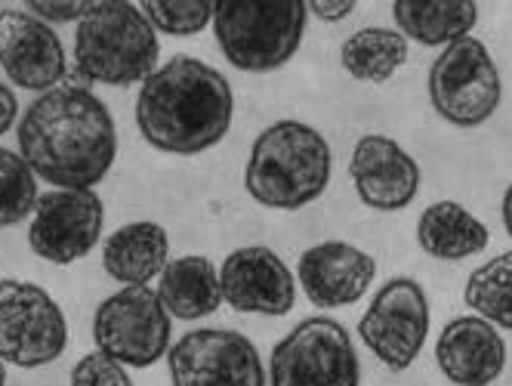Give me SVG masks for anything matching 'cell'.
Segmentation results:
<instances>
[{
	"mask_svg": "<svg viewBox=\"0 0 512 386\" xmlns=\"http://www.w3.org/2000/svg\"><path fill=\"white\" fill-rule=\"evenodd\" d=\"M297 275L312 306L340 309L368 294L377 263L349 241H321L300 257Z\"/></svg>",
	"mask_w": 512,
	"mask_h": 386,
	"instance_id": "2e32d148",
	"label": "cell"
},
{
	"mask_svg": "<svg viewBox=\"0 0 512 386\" xmlns=\"http://www.w3.org/2000/svg\"><path fill=\"white\" fill-rule=\"evenodd\" d=\"M0 68L16 87L50 93L68 75V59L47 22L22 10H0Z\"/></svg>",
	"mask_w": 512,
	"mask_h": 386,
	"instance_id": "5bb4252c",
	"label": "cell"
},
{
	"mask_svg": "<svg viewBox=\"0 0 512 386\" xmlns=\"http://www.w3.org/2000/svg\"><path fill=\"white\" fill-rule=\"evenodd\" d=\"M417 241L432 260H466L488 248V226L472 217L469 210L457 201H435L429 204L420 223Z\"/></svg>",
	"mask_w": 512,
	"mask_h": 386,
	"instance_id": "ffe728a7",
	"label": "cell"
},
{
	"mask_svg": "<svg viewBox=\"0 0 512 386\" xmlns=\"http://www.w3.org/2000/svg\"><path fill=\"white\" fill-rule=\"evenodd\" d=\"M170 312L152 288H121L93 315L99 353L124 368H152L170 353Z\"/></svg>",
	"mask_w": 512,
	"mask_h": 386,
	"instance_id": "ba28073f",
	"label": "cell"
},
{
	"mask_svg": "<svg viewBox=\"0 0 512 386\" xmlns=\"http://www.w3.org/2000/svg\"><path fill=\"white\" fill-rule=\"evenodd\" d=\"M102 220V198L93 189H50L34 207L28 244L41 260L68 266L96 248Z\"/></svg>",
	"mask_w": 512,
	"mask_h": 386,
	"instance_id": "7c38bea8",
	"label": "cell"
},
{
	"mask_svg": "<svg viewBox=\"0 0 512 386\" xmlns=\"http://www.w3.org/2000/svg\"><path fill=\"white\" fill-rule=\"evenodd\" d=\"M349 173L358 198L374 210H383V214L405 210L420 192L417 161L395 139L380 133H368L358 139Z\"/></svg>",
	"mask_w": 512,
	"mask_h": 386,
	"instance_id": "9a60e30c",
	"label": "cell"
},
{
	"mask_svg": "<svg viewBox=\"0 0 512 386\" xmlns=\"http://www.w3.org/2000/svg\"><path fill=\"white\" fill-rule=\"evenodd\" d=\"M355 10V0H309V13H315L321 22H340Z\"/></svg>",
	"mask_w": 512,
	"mask_h": 386,
	"instance_id": "83f0119b",
	"label": "cell"
},
{
	"mask_svg": "<svg viewBox=\"0 0 512 386\" xmlns=\"http://www.w3.org/2000/svg\"><path fill=\"white\" fill-rule=\"evenodd\" d=\"M235 115L229 81L213 65L173 56L142 81L136 127L142 139L167 155H201L226 139Z\"/></svg>",
	"mask_w": 512,
	"mask_h": 386,
	"instance_id": "7a4b0ae2",
	"label": "cell"
},
{
	"mask_svg": "<svg viewBox=\"0 0 512 386\" xmlns=\"http://www.w3.org/2000/svg\"><path fill=\"white\" fill-rule=\"evenodd\" d=\"M16 118H19V99L7 84H0V136L10 133Z\"/></svg>",
	"mask_w": 512,
	"mask_h": 386,
	"instance_id": "f1b7e54d",
	"label": "cell"
},
{
	"mask_svg": "<svg viewBox=\"0 0 512 386\" xmlns=\"http://www.w3.org/2000/svg\"><path fill=\"white\" fill-rule=\"evenodd\" d=\"M155 31L173 38H192L213 22L216 0H145L139 4Z\"/></svg>",
	"mask_w": 512,
	"mask_h": 386,
	"instance_id": "d4e9b609",
	"label": "cell"
},
{
	"mask_svg": "<svg viewBox=\"0 0 512 386\" xmlns=\"http://www.w3.org/2000/svg\"><path fill=\"white\" fill-rule=\"evenodd\" d=\"M170 238L161 223L139 220L127 223L108 235L102 248V266L108 278H115L124 288H145L155 275L170 263Z\"/></svg>",
	"mask_w": 512,
	"mask_h": 386,
	"instance_id": "ac0fdd59",
	"label": "cell"
},
{
	"mask_svg": "<svg viewBox=\"0 0 512 386\" xmlns=\"http://www.w3.org/2000/svg\"><path fill=\"white\" fill-rule=\"evenodd\" d=\"M173 386H266L256 343L238 331L198 328L167 353Z\"/></svg>",
	"mask_w": 512,
	"mask_h": 386,
	"instance_id": "8fae6325",
	"label": "cell"
},
{
	"mask_svg": "<svg viewBox=\"0 0 512 386\" xmlns=\"http://www.w3.org/2000/svg\"><path fill=\"white\" fill-rule=\"evenodd\" d=\"M435 362L454 386H491L506 368V343L491 322L460 315L438 334Z\"/></svg>",
	"mask_w": 512,
	"mask_h": 386,
	"instance_id": "e0dca14e",
	"label": "cell"
},
{
	"mask_svg": "<svg viewBox=\"0 0 512 386\" xmlns=\"http://www.w3.org/2000/svg\"><path fill=\"white\" fill-rule=\"evenodd\" d=\"M19 155L34 177L56 189H93L118 155L115 118L90 90L56 87L34 99L19 121Z\"/></svg>",
	"mask_w": 512,
	"mask_h": 386,
	"instance_id": "6da1fadb",
	"label": "cell"
},
{
	"mask_svg": "<svg viewBox=\"0 0 512 386\" xmlns=\"http://www.w3.org/2000/svg\"><path fill=\"white\" fill-rule=\"evenodd\" d=\"M429 300L414 278H389L358 322V337L389 371H408L429 334Z\"/></svg>",
	"mask_w": 512,
	"mask_h": 386,
	"instance_id": "30bf717a",
	"label": "cell"
},
{
	"mask_svg": "<svg viewBox=\"0 0 512 386\" xmlns=\"http://www.w3.org/2000/svg\"><path fill=\"white\" fill-rule=\"evenodd\" d=\"M38 183L34 170L19 152L0 146V226H19L38 207Z\"/></svg>",
	"mask_w": 512,
	"mask_h": 386,
	"instance_id": "cb8c5ba5",
	"label": "cell"
},
{
	"mask_svg": "<svg viewBox=\"0 0 512 386\" xmlns=\"http://www.w3.org/2000/svg\"><path fill=\"white\" fill-rule=\"evenodd\" d=\"M25 10H31L34 19H41V22H81L93 4H84V0H71V4H47V0H28Z\"/></svg>",
	"mask_w": 512,
	"mask_h": 386,
	"instance_id": "4316f807",
	"label": "cell"
},
{
	"mask_svg": "<svg viewBox=\"0 0 512 386\" xmlns=\"http://www.w3.org/2000/svg\"><path fill=\"white\" fill-rule=\"evenodd\" d=\"M272 386H361V365L349 331L327 319L312 315L303 319L272 349L269 362Z\"/></svg>",
	"mask_w": 512,
	"mask_h": 386,
	"instance_id": "52a82bcc",
	"label": "cell"
},
{
	"mask_svg": "<svg viewBox=\"0 0 512 386\" xmlns=\"http://www.w3.org/2000/svg\"><path fill=\"white\" fill-rule=\"evenodd\" d=\"M429 102L454 127H479L494 118L503 99L500 72L479 38L448 44L429 68Z\"/></svg>",
	"mask_w": 512,
	"mask_h": 386,
	"instance_id": "8992f818",
	"label": "cell"
},
{
	"mask_svg": "<svg viewBox=\"0 0 512 386\" xmlns=\"http://www.w3.org/2000/svg\"><path fill=\"white\" fill-rule=\"evenodd\" d=\"M68 346V322L59 303L31 282H0V362L44 368Z\"/></svg>",
	"mask_w": 512,
	"mask_h": 386,
	"instance_id": "9c48e42d",
	"label": "cell"
},
{
	"mask_svg": "<svg viewBox=\"0 0 512 386\" xmlns=\"http://www.w3.org/2000/svg\"><path fill=\"white\" fill-rule=\"evenodd\" d=\"M306 0H216L213 31L223 56L241 72L266 75L287 65L303 44Z\"/></svg>",
	"mask_w": 512,
	"mask_h": 386,
	"instance_id": "5b68a950",
	"label": "cell"
},
{
	"mask_svg": "<svg viewBox=\"0 0 512 386\" xmlns=\"http://www.w3.org/2000/svg\"><path fill=\"white\" fill-rule=\"evenodd\" d=\"M71 386H133L127 368L105 353H87L75 368H71Z\"/></svg>",
	"mask_w": 512,
	"mask_h": 386,
	"instance_id": "484cf974",
	"label": "cell"
},
{
	"mask_svg": "<svg viewBox=\"0 0 512 386\" xmlns=\"http://www.w3.org/2000/svg\"><path fill=\"white\" fill-rule=\"evenodd\" d=\"M158 31L127 0H102L78 22L75 59L87 81L130 87L158 72Z\"/></svg>",
	"mask_w": 512,
	"mask_h": 386,
	"instance_id": "277c9868",
	"label": "cell"
},
{
	"mask_svg": "<svg viewBox=\"0 0 512 386\" xmlns=\"http://www.w3.org/2000/svg\"><path fill=\"white\" fill-rule=\"evenodd\" d=\"M466 306L479 312V319L512 331V251L479 266L466 282Z\"/></svg>",
	"mask_w": 512,
	"mask_h": 386,
	"instance_id": "603a6c76",
	"label": "cell"
},
{
	"mask_svg": "<svg viewBox=\"0 0 512 386\" xmlns=\"http://www.w3.org/2000/svg\"><path fill=\"white\" fill-rule=\"evenodd\" d=\"M500 217H503V229H506V235L512 238V183H509V189L503 192V204H500Z\"/></svg>",
	"mask_w": 512,
	"mask_h": 386,
	"instance_id": "f546056e",
	"label": "cell"
},
{
	"mask_svg": "<svg viewBox=\"0 0 512 386\" xmlns=\"http://www.w3.org/2000/svg\"><path fill=\"white\" fill-rule=\"evenodd\" d=\"M0 386H7V365L0 362Z\"/></svg>",
	"mask_w": 512,
	"mask_h": 386,
	"instance_id": "4dcf8cb0",
	"label": "cell"
},
{
	"mask_svg": "<svg viewBox=\"0 0 512 386\" xmlns=\"http://www.w3.org/2000/svg\"><path fill=\"white\" fill-rule=\"evenodd\" d=\"M219 288L235 312L250 315H287L297 300L294 272L266 244L232 251L219 266Z\"/></svg>",
	"mask_w": 512,
	"mask_h": 386,
	"instance_id": "4fadbf2b",
	"label": "cell"
},
{
	"mask_svg": "<svg viewBox=\"0 0 512 386\" xmlns=\"http://www.w3.org/2000/svg\"><path fill=\"white\" fill-rule=\"evenodd\" d=\"M395 28L405 41H417L423 47H448L469 31L479 19V7L472 0H395L392 4Z\"/></svg>",
	"mask_w": 512,
	"mask_h": 386,
	"instance_id": "44dd1931",
	"label": "cell"
},
{
	"mask_svg": "<svg viewBox=\"0 0 512 386\" xmlns=\"http://www.w3.org/2000/svg\"><path fill=\"white\" fill-rule=\"evenodd\" d=\"M334 152L303 121H275L253 139L244 167L250 198L272 210H300L318 201L331 183Z\"/></svg>",
	"mask_w": 512,
	"mask_h": 386,
	"instance_id": "3957f363",
	"label": "cell"
},
{
	"mask_svg": "<svg viewBox=\"0 0 512 386\" xmlns=\"http://www.w3.org/2000/svg\"><path fill=\"white\" fill-rule=\"evenodd\" d=\"M340 62L355 81L386 84L408 62V41L398 28L368 25L340 47Z\"/></svg>",
	"mask_w": 512,
	"mask_h": 386,
	"instance_id": "7402d4cb",
	"label": "cell"
},
{
	"mask_svg": "<svg viewBox=\"0 0 512 386\" xmlns=\"http://www.w3.org/2000/svg\"><path fill=\"white\" fill-rule=\"evenodd\" d=\"M158 297L173 319L198 322L204 315L216 312L219 303H223L219 272L207 257H198V254L176 257L161 272Z\"/></svg>",
	"mask_w": 512,
	"mask_h": 386,
	"instance_id": "d6986e66",
	"label": "cell"
}]
</instances>
